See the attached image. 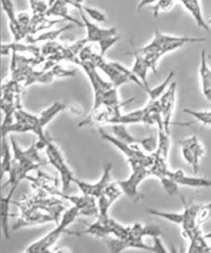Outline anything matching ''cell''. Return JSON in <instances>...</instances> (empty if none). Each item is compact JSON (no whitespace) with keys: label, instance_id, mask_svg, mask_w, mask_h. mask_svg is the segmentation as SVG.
<instances>
[{"label":"cell","instance_id":"cell-43","mask_svg":"<svg viewBox=\"0 0 211 253\" xmlns=\"http://www.w3.org/2000/svg\"><path fill=\"white\" fill-rule=\"evenodd\" d=\"M204 237H205V238L206 239H211V231L210 232H208V234L204 235Z\"/></svg>","mask_w":211,"mask_h":253},{"label":"cell","instance_id":"cell-8","mask_svg":"<svg viewBox=\"0 0 211 253\" xmlns=\"http://www.w3.org/2000/svg\"><path fill=\"white\" fill-rule=\"evenodd\" d=\"M122 192L116 183H110L106 191L98 198V216L97 219L102 221H106L109 219L108 211L113 203L121 196Z\"/></svg>","mask_w":211,"mask_h":253},{"label":"cell","instance_id":"cell-11","mask_svg":"<svg viewBox=\"0 0 211 253\" xmlns=\"http://www.w3.org/2000/svg\"><path fill=\"white\" fill-rule=\"evenodd\" d=\"M50 7L46 13L47 17H55L63 21H69L71 24L78 25L84 28L82 21H79L69 14V3L66 0H51L49 2Z\"/></svg>","mask_w":211,"mask_h":253},{"label":"cell","instance_id":"cell-41","mask_svg":"<svg viewBox=\"0 0 211 253\" xmlns=\"http://www.w3.org/2000/svg\"><path fill=\"white\" fill-rule=\"evenodd\" d=\"M153 247L154 253H166L167 250H165V246L163 245L162 241L159 237H153Z\"/></svg>","mask_w":211,"mask_h":253},{"label":"cell","instance_id":"cell-31","mask_svg":"<svg viewBox=\"0 0 211 253\" xmlns=\"http://www.w3.org/2000/svg\"><path fill=\"white\" fill-rule=\"evenodd\" d=\"M183 112L191 115L197 121L200 122L204 126H211V111H197L185 108Z\"/></svg>","mask_w":211,"mask_h":253},{"label":"cell","instance_id":"cell-37","mask_svg":"<svg viewBox=\"0 0 211 253\" xmlns=\"http://www.w3.org/2000/svg\"><path fill=\"white\" fill-rule=\"evenodd\" d=\"M120 39L119 36H113L111 37L106 38L99 42L100 48V55L104 56L106 51L112 47Z\"/></svg>","mask_w":211,"mask_h":253},{"label":"cell","instance_id":"cell-24","mask_svg":"<svg viewBox=\"0 0 211 253\" xmlns=\"http://www.w3.org/2000/svg\"><path fill=\"white\" fill-rule=\"evenodd\" d=\"M1 177L7 174L8 175L12 170L13 166V154L10 147L6 142V138L1 139Z\"/></svg>","mask_w":211,"mask_h":253},{"label":"cell","instance_id":"cell-29","mask_svg":"<svg viewBox=\"0 0 211 253\" xmlns=\"http://www.w3.org/2000/svg\"><path fill=\"white\" fill-rule=\"evenodd\" d=\"M180 186L203 188L211 187V180L203 177H188L183 175L178 182Z\"/></svg>","mask_w":211,"mask_h":253},{"label":"cell","instance_id":"cell-5","mask_svg":"<svg viewBox=\"0 0 211 253\" xmlns=\"http://www.w3.org/2000/svg\"><path fill=\"white\" fill-rule=\"evenodd\" d=\"M45 151L49 163L60 174L62 191L66 193L76 178L74 177L73 173L70 170L64 158L55 144L49 141L45 147Z\"/></svg>","mask_w":211,"mask_h":253},{"label":"cell","instance_id":"cell-42","mask_svg":"<svg viewBox=\"0 0 211 253\" xmlns=\"http://www.w3.org/2000/svg\"><path fill=\"white\" fill-rule=\"evenodd\" d=\"M66 1L69 5H72L79 10L82 8L85 0H66Z\"/></svg>","mask_w":211,"mask_h":253},{"label":"cell","instance_id":"cell-10","mask_svg":"<svg viewBox=\"0 0 211 253\" xmlns=\"http://www.w3.org/2000/svg\"><path fill=\"white\" fill-rule=\"evenodd\" d=\"M176 87V83H172L167 88L166 91L158 99L164 130L169 134L170 123H171L172 115L173 114L174 106H175Z\"/></svg>","mask_w":211,"mask_h":253},{"label":"cell","instance_id":"cell-13","mask_svg":"<svg viewBox=\"0 0 211 253\" xmlns=\"http://www.w3.org/2000/svg\"><path fill=\"white\" fill-rule=\"evenodd\" d=\"M184 210L182 212L183 220L181 227L183 232L192 231L199 227L197 224V216L201 205L194 203H187L183 199Z\"/></svg>","mask_w":211,"mask_h":253},{"label":"cell","instance_id":"cell-44","mask_svg":"<svg viewBox=\"0 0 211 253\" xmlns=\"http://www.w3.org/2000/svg\"><path fill=\"white\" fill-rule=\"evenodd\" d=\"M208 24L209 25V26H210V29H211V17L210 19L208 20Z\"/></svg>","mask_w":211,"mask_h":253},{"label":"cell","instance_id":"cell-33","mask_svg":"<svg viewBox=\"0 0 211 253\" xmlns=\"http://www.w3.org/2000/svg\"><path fill=\"white\" fill-rule=\"evenodd\" d=\"M29 5L33 15H46L50 4L45 0H29Z\"/></svg>","mask_w":211,"mask_h":253},{"label":"cell","instance_id":"cell-16","mask_svg":"<svg viewBox=\"0 0 211 253\" xmlns=\"http://www.w3.org/2000/svg\"><path fill=\"white\" fill-rule=\"evenodd\" d=\"M1 55L6 56L8 53H28L33 55L34 57L38 58L42 56V48L36 46V44H22L14 42L8 44H1Z\"/></svg>","mask_w":211,"mask_h":253},{"label":"cell","instance_id":"cell-21","mask_svg":"<svg viewBox=\"0 0 211 253\" xmlns=\"http://www.w3.org/2000/svg\"><path fill=\"white\" fill-rule=\"evenodd\" d=\"M12 192L9 191L5 197L1 198L0 203V217H1V226L4 238L10 239V229H9V211H10V205L11 200L13 195Z\"/></svg>","mask_w":211,"mask_h":253},{"label":"cell","instance_id":"cell-25","mask_svg":"<svg viewBox=\"0 0 211 253\" xmlns=\"http://www.w3.org/2000/svg\"><path fill=\"white\" fill-rule=\"evenodd\" d=\"M55 76H54L53 72L52 70L50 71H32L29 74L28 78L25 81L24 83V87H28L29 85L39 83L46 84H50L53 81Z\"/></svg>","mask_w":211,"mask_h":253},{"label":"cell","instance_id":"cell-35","mask_svg":"<svg viewBox=\"0 0 211 253\" xmlns=\"http://www.w3.org/2000/svg\"><path fill=\"white\" fill-rule=\"evenodd\" d=\"M173 5L174 0H158L153 7L154 17H157L160 12L171 10Z\"/></svg>","mask_w":211,"mask_h":253},{"label":"cell","instance_id":"cell-18","mask_svg":"<svg viewBox=\"0 0 211 253\" xmlns=\"http://www.w3.org/2000/svg\"><path fill=\"white\" fill-rule=\"evenodd\" d=\"M184 7L192 15L199 28L206 31H210L211 29L204 19L203 12L199 0H180Z\"/></svg>","mask_w":211,"mask_h":253},{"label":"cell","instance_id":"cell-14","mask_svg":"<svg viewBox=\"0 0 211 253\" xmlns=\"http://www.w3.org/2000/svg\"><path fill=\"white\" fill-rule=\"evenodd\" d=\"M108 220L102 221L97 219L95 222L88 224L85 229L81 230V231H69L67 230L65 233L75 236L90 235V236L98 237V238H106L110 234Z\"/></svg>","mask_w":211,"mask_h":253},{"label":"cell","instance_id":"cell-19","mask_svg":"<svg viewBox=\"0 0 211 253\" xmlns=\"http://www.w3.org/2000/svg\"><path fill=\"white\" fill-rule=\"evenodd\" d=\"M113 135L124 143L133 147L135 150H141V144L143 139H138L133 136L127 130L124 124H114L112 126Z\"/></svg>","mask_w":211,"mask_h":253},{"label":"cell","instance_id":"cell-4","mask_svg":"<svg viewBox=\"0 0 211 253\" xmlns=\"http://www.w3.org/2000/svg\"><path fill=\"white\" fill-rule=\"evenodd\" d=\"M78 65L82 68L83 71L85 72L94 91V105L91 112H94L102 107L104 94L113 87V85L110 82L104 81L102 78L99 73L98 69L90 61H80Z\"/></svg>","mask_w":211,"mask_h":253},{"label":"cell","instance_id":"cell-39","mask_svg":"<svg viewBox=\"0 0 211 253\" xmlns=\"http://www.w3.org/2000/svg\"><path fill=\"white\" fill-rule=\"evenodd\" d=\"M141 148H142L146 153L154 154L158 148V141L153 136L146 137L143 139Z\"/></svg>","mask_w":211,"mask_h":253},{"label":"cell","instance_id":"cell-30","mask_svg":"<svg viewBox=\"0 0 211 253\" xmlns=\"http://www.w3.org/2000/svg\"><path fill=\"white\" fill-rule=\"evenodd\" d=\"M147 212L151 215L158 216L169 222L175 223L176 225H181L183 223V213H174V212H166L160 211L158 210L149 209Z\"/></svg>","mask_w":211,"mask_h":253},{"label":"cell","instance_id":"cell-34","mask_svg":"<svg viewBox=\"0 0 211 253\" xmlns=\"http://www.w3.org/2000/svg\"><path fill=\"white\" fill-rule=\"evenodd\" d=\"M84 12L86 13L91 19L95 20V21L98 22H104L106 21V16L101 11L95 8L90 7L85 5L83 6L82 8L81 9Z\"/></svg>","mask_w":211,"mask_h":253},{"label":"cell","instance_id":"cell-7","mask_svg":"<svg viewBox=\"0 0 211 253\" xmlns=\"http://www.w3.org/2000/svg\"><path fill=\"white\" fill-rule=\"evenodd\" d=\"M90 61L94 63L97 69L101 70L108 77L113 86L117 89L121 85L130 82L128 77L118 70L112 62H106L104 59V56L100 54L94 52L91 56Z\"/></svg>","mask_w":211,"mask_h":253},{"label":"cell","instance_id":"cell-1","mask_svg":"<svg viewBox=\"0 0 211 253\" xmlns=\"http://www.w3.org/2000/svg\"><path fill=\"white\" fill-rule=\"evenodd\" d=\"M13 154L12 170L8 175L9 179L6 185H10V191L14 193L20 183L28 177L29 173L47 164L43 162L39 155L40 149L33 141L28 149L20 148L13 137H10Z\"/></svg>","mask_w":211,"mask_h":253},{"label":"cell","instance_id":"cell-27","mask_svg":"<svg viewBox=\"0 0 211 253\" xmlns=\"http://www.w3.org/2000/svg\"><path fill=\"white\" fill-rule=\"evenodd\" d=\"M145 113V111L144 108L142 109L133 111V112L125 115H121V116L115 120L113 125L114 124L127 125V124L143 123Z\"/></svg>","mask_w":211,"mask_h":253},{"label":"cell","instance_id":"cell-12","mask_svg":"<svg viewBox=\"0 0 211 253\" xmlns=\"http://www.w3.org/2000/svg\"><path fill=\"white\" fill-rule=\"evenodd\" d=\"M2 9L5 13L6 17L9 20V28L13 37L14 38V42H19V41L24 39L25 36L22 33L21 28L17 19V14H16L12 0H0Z\"/></svg>","mask_w":211,"mask_h":253},{"label":"cell","instance_id":"cell-40","mask_svg":"<svg viewBox=\"0 0 211 253\" xmlns=\"http://www.w3.org/2000/svg\"><path fill=\"white\" fill-rule=\"evenodd\" d=\"M161 230L159 227L155 225H147L144 226L143 234L144 237H151L152 238L161 236Z\"/></svg>","mask_w":211,"mask_h":253},{"label":"cell","instance_id":"cell-38","mask_svg":"<svg viewBox=\"0 0 211 253\" xmlns=\"http://www.w3.org/2000/svg\"><path fill=\"white\" fill-rule=\"evenodd\" d=\"M51 70L55 78H71L76 76V71L73 70H67L58 64L55 65Z\"/></svg>","mask_w":211,"mask_h":253},{"label":"cell","instance_id":"cell-15","mask_svg":"<svg viewBox=\"0 0 211 253\" xmlns=\"http://www.w3.org/2000/svg\"><path fill=\"white\" fill-rule=\"evenodd\" d=\"M199 74L204 96L211 102V69L206 60L205 49L201 51Z\"/></svg>","mask_w":211,"mask_h":253},{"label":"cell","instance_id":"cell-28","mask_svg":"<svg viewBox=\"0 0 211 253\" xmlns=\"http://www.w3.org/2000/svg\"><path fill=\"white\" fill-rule=\"evenodd\" d=\"M174 72H170L166 78L160 84L156 85V87L153 88H149L146 92L148 94L150 99H151V100H158V99H159L162 96V94L166 91L167 88L171 84L172 79L174 78Z\"/></svg>","mask_w":211,"mask_h":253},{"label":"cell","instance_id":"cell-6","mask_svg":"<svg viewBox=\"0 0 211 253\" xmlns=\"http://www.w3.org/2000/svg\"><path fill=\"white\" fill-rule=\"evenodd\" d=\"M112 169V164H106L104 167L103 173L101 178L95 183L81 181L77 178H75L74 183L78 187L83 195L98 199L106 191V187L110 184Z\"/></svg>","mask_w":211,"mask_h":253},{"label":"cell","instance_id":"cell-36","mask_svg":"<svg viewBox=\"0 0 211 253\" xmlns=\"http://www.w3.org/2000/svg\"><path fill=\"white\" fill-rule=\"evenodd\" d=\"M211 216V202L206 205H201L197 216V224L203 225L210 220Z\"/></svg>","mask_w":211,"mask_h":253},{"label":"cell","instance_id":"cell-3","mask_svg":"<svg viewBox=\"0 0 211 253\" xmlns=\"http://www.w3.org/2000/svg\"><path fill=\"white\" fill-rule=\"evenodd\" d=\"M131 167V175L126 179L117 182L122 193L133 200L134 202H140L144 196L138 191L141 183L150 175L149 169L142 162L129 163Z\"/></svg>","mask_w":211,"mask_h":253},{"label":"cell","instance_id":"cell-17","mask_svg":"<svg viewBox=\"0 0 211 253\" xmlns=\"http://www.w3.org/2000/svg\"><path fill=\"white\" fill-rule=\"evenodd\" d=\"M132 55L135 58V61H134L132 69H131V71L142 81L145 86L149 87L148 82H147V74L149 70L151 69L149 63L145 59L144 56L141 55L137 51H134Z\"/></svg>","mask_w":211,"mask_h":253},{"label":"cell","instance_id":"cell-32","mask_svg":"<svg viewBox=\"0 0 211 253\" xmlns=\"http://www.w3.org/2000/svg\"><path fill=\"white\" fill-rule=\"evenodd\" d=\"M161 184L164 191L170 196L176 195L179 193V184L166 175L161 176L159 178Z\"/></svg>","mask_w":211,"mask_h":253},{"label":"cell","instance_id":"cell-22","mask_svg":"<svg viewBox=\"0 0 211 253\" xmlns=\"http://www.w3.org/2000/svg\"><path fill=\"white\" fill-rule=\"evenodd\" d=\"M189 240L190 243L188 253L211 252V246H209L206 243V239L202 234L199 227L195 230Z\"/></svg>","mask_w":211,"mask_h":253},{"label":"cell","instance_id":"cell-23","mask_svg":"<svg viewBox=\"0 0 211 253\" xmlns=\"http://www.w3.org/2000/svg\"><path fill=\"white\" fill-rule=\"evenodd\" d=\"M64 103L60 101H55L46 110H43L39 117V121L41 127L44 129L45 126L49 124L59 113L62 112L65 108Z\"/></svg>","mask_w":211,"mask_h":253},{"label":"cell","instance_id":"cell-26","mask_svg":"<svg viewBox=\"0 0 211 253\" xmlns=\"http://www.w3.org/2000/svg\"><path fill=\"white\" fill-rule=\"evenodd\" d=\"M169 150L170 139L169 134H167L164 130H159L158 148H157L155 153L153 155L154 157L158 158V159L166 162L169 156Z\"/></svg>","mask_w":211,"mask_h":253},{"label":"cell","instance_id":"cell-45","mask_svg":"<svg viewBox=\"0 0 211 253\" xmlns=\"http://www.w3.org/2000/svg\"></svg>","mask_w":211,"mask_h":253},{"label":"cell","instance_id":"cell-2","mask_svg":"<svg viewBox=\"0 0 211 253\" xmlns=\"http://www.w3.org/2000/svg\"><path fill=\"white\" fill-rule=\"evenodd\" d=\"M81 212L77 208L72 207L66 210L63 213L61 220L57 223L55 229L51 230L49 233L34 242L26 248V253H45L49 252L54 245H55L61 236L65 233L67 227H69L79 215H81Z\"/></svg>","mask_w":211,"mask_h":253},{"label":"cell","instance_id":"cell-20","mask_svg":"<svg viewBox=\"0 0 211 253\" xmlns=\"http://www.w3.org/2000/svg\"><path fill=\"white\" fill-rule=\"evenodd\" d=\"M72 26H73L72 24H67L66 26H63L62 28L58 29L45 31L44 33L36 36V37H34L33 35H29L26 36L25 39H26L27 43L29 44H36L38 42H54V41L57 39V38L62 35V34L71 29Z\"/></svg>","mask_w":211,"mask_h":253},{"label":"cell","instance_id":"cell-9","mask_svg":"<svg viewBox=\"0 0 211 253\" xmlns=\"http://www.w3.org/2000/svg\"><path fill=\"white\" fill-rule=\"evenodd\" d=\"M79 11L84 24V28H86V36L85 38L88 43H90V42L99 43L101 41L106 39V38L117 35L116 28H102L97 26L96 24L91 22L82 10Z\"/></svg>","mask_w":211,"mask_h":253}]
</instances>
